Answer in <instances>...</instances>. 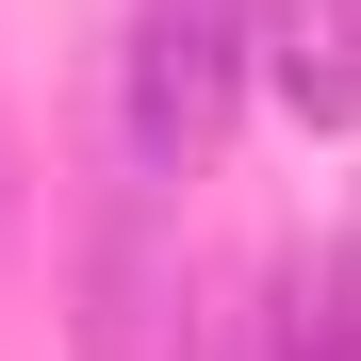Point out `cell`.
<instances>
[{
    "label": "cell",
    "instance_id": "obj_1",
    "mask_svg": "<svg viewBox=\"0 0 361 361\" xmlns=\"http://www.w3.org/2000/svg\"><path fill=\"white\" fill-rule=\"evenodd\" d=\"M247 82H263V0H132V49H115L132 180H197L247 115Z\"/></svg>",
    "mask_w": 361,
    "mask_h": 361
},
{
    "label": "cell",
    "instance_id": "obj_3",
    "mask_svg": "<svg viewBox=\"0 0 361 361\" xmlns=\"http://www.w3.org/2000/svg\"><path fill=\"white\" fill-rule=\"evenodd\" d=\"M279 361H361V197H345L329 247L279 279Z\"/></svg>",
    "mask_w": 361,
    "mask_h": 361
},
{
    "label": "cell",
    "instance_id": "obj_2",
    "mask_svg": "<svg viewBox=\"0 0 361 361\" xmlns=\"http://www.w3.org/2000/svg\"><path fill=\"white\" fill-rule=\"evenodd\" d=\"M263 82L312 132H361V0H263Z\"/></svg>",
    "mask_w": 361,
    "mask_h": 361
}]
</instances>
